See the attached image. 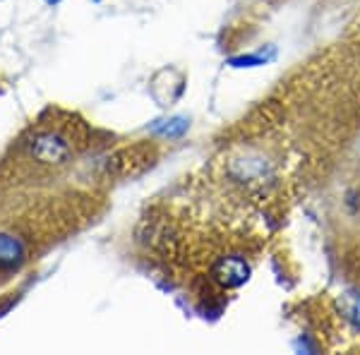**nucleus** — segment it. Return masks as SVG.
<instances>
[{
  "label": "nucleus",
  "instance_id": "3",
  "mask_svg": "<svg viewBox=\"0 0 360 355\" xmlns=\"http://www.w3.org/2000/svg\"><path fill=\"white\" fill-rule=\"evenodd\" d=\"M209 276L221 288H238L250 278V264L238 254H224V257L214 259Z\"/></svg>",
  "mask_w": 360,
  "mask_h": 355
},
{
  "label": "nucleus",
  "instance_id": "4",
  "mask_svg": "<svg viewBox=\"0 0 360 355\" xmlns=\"http://www.w3.org/2000/svg\"><path fill=\"white\" fill-rule=\"evenodd\" d=\"M341 314L353 329L360 331V293H344L341 295Z\"/></svg>",
  "mask_w": 360,
  "mask_h": 355
},
{
  "label": "nucleus",
  "instance_id": "5",
  "mask_svg": "<svg viewBox=\"0 0 360 355\" xmlns=\"http://www.w3.org/2000/svg\"><path fill=\"white\" fill-rule=\"evenodd\" d=\"M188 120L185 118H171V120H164V123L154 125L152 132H156L159 137H168V139H176L180 135H185V130H188Z\"/></svg>",
  "mask_w": 360,
  "mask_h": 355
},
{
  "label": "nucleus",
  "instance_id": "6",
  "mask_svg": "<svg viewBox=\"0 0 360 355\" xmlns=\"http://www.w3.org/2000/svg\"><path fill=\"white\" fill-rule=\"evenodd\" d=\"M271 58H274V53H264V51H259V53H248V56L231 58L229 63L233 67H257V65H266Z\"/></svg>",
  "mask_w": 360,
  "mask_h": 355
},
{
  "label": "nucleus",
  "instance_id": "1",
  "mask_svg": "<svg viewBox=\"0 0 360 355\" xmlns=\"http://www.w3.org/2000/svg\"><path fill=\"white\" fill-rule=\"evenodd\" d=\"M91 127L77 113L46 108L0 154V217L70 183L91 149Z\"/></svg>",
  "mask_w": 360,
  "mask_h": 355
},
{
  "label": "nucleus",
  "instance_id": "2",
  "mask_svg": "<svg viewBox=\"0 0 360 355\" xmlns=\"http://www.w3.org/2000/svg\"><path fill=\"white\" fill-rule=\"evenodd\" d=\"M94 217L89 190L65 183L0 217V288L53 252Z\"/></svg>",
  "mask_w": 360,
  "mask_h": 355
}]
</instances>
